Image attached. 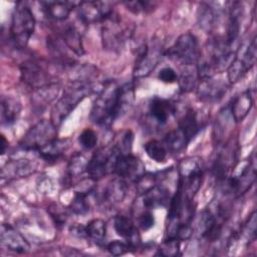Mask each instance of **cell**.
I'll return each mask as SVG.
<instances>
[{
	"label": "cell",
	"mask_w": 257,
	"mask_h": 257,
	"mask_svg": "<svg viewBox=\"0 0 257 257\" xmlns=\"http://www.w3.org/2000/svg\"><path fill=\"white\" fill-rule=\"evenodd\" d=\"M93 90L91 80L86 77L72 79L64 88L62 96L52 106L50 120L59 126L67 115Z\"/></svg>",
	"instance_id": "1"
},
{
	"label": "cell",
	"mask_w": 257,
	"mask_h": 257,
	"mask_svg": "<svg viewBox=\"0 0 257 257\" xmlns=\"http://www.w3.org/2000/svg\"><path fill=\"white\" fill-rule=\"evenodd\" d=\"M119 85L110 80L106 81L96 96L89 118L100 126H109L116 118L120 116L118 105Z\"/></svg>",
	"instance_id": "2"
},
{
	"label": "cell",
	"mask_w": 257,
	"mask_h": 257,
	"mask_svg": "<svg viewBox=\"0 0 257 257\" xmlns=\"http://www.w3.org/2000/svg\"><path fill=\"white\" fill-rule=\"evenodd\" d=\"M35 29V18L25 2H18L12 12L10 37L18 48H24Z\"/></svg>",
	"instance_id": "3"
},
{
	"label": "cell",
	"mask_w": 257,
	"mask_h": 257,
	"mask_svg": "<svg viewBox=\"0 0 257 257\" xmlns=\"http://www.w3.org/2000/svg\"><path fill=\"white\" fill-rule=\"evenodd\" d=\"M120 156L114 145L99 148L88 161L86 173L91 181L96 182L114 172L115 163Z\"/></svg>",
	"instance_id": "4"
},
{
	"label": "cell",
	"mask_w": 257,
	"mask_h": 257,
	"mask_svg": "<svg viewBox=\"0 0 257 257\" xmlns=\"http://www.w3.org/2000/svg\"><path fill=\"white\" fill-rule=\"evenodd\" d=\"M57 126L49 119H42L32 125L19 142V147L24 151L38 152L57 137Z\"/></svg>",
	"instance_id": "5"
},
{
	"label": "cell",
	"mask_w": 257,
	"mask_h": 257,
	"mask_svg": "<svg viewBox=\"0 0 257 257\" xmlns=\"http://www.w3.org/2000/svg\"><path fill=\"white\" fill-rule=\"evenodd\" d=\"M200 54L198 40L190 32L180 35L175 43L165 51V55L182 65H197Z\"/></svg>",
	"instance_id": "6"
},
{
	"label": "cell",
	"mask_w": 257,
	"mask_h": 257,
	"mask_svg": "<svg viewBox=\"0 0 257 257\" xmlns=\"http://www.w3.org/2000/svg\"><path fill=\"white\" fill-rule=\"evenodd\" d=\"M101 24V41L103 48L114 52L119 51L126 41L127 28L114 13L109 15Z\"/></svg>",
	"instance_id": "7"
},
{
	"label": "cell",
	"mask_w": 257,
	"mask_h": 257,
	"mask_svg": "<svg viewBox=\"0 0 257 257\" xmlns=\"http://www.w3.org/2000/svg\"><path fill=\"white\" fill-rule=\"evenodd\" d=\"M164 55L165 50L160 41L153 40L151 44H144L139 49L134 68V76L136 78L148 76L160 63Z\"/></svg>",
	"instance_id": "8"
},
{
	"label": "cell",
	"mask_w": 257,
	"mask_h": 257,
	"mask_svg": "<svg viewBox=\"0 0 257 257\" xmlns=\"http://www.w3.org/2000/svg\"><path fill=\"white\" fill-rule=\"evenodd\" d=\"M79 20L86 25L103 22L113 13L111 4L106 1H85L76 6Z\"/></svg>",
	"instance_id": "9"
},
{
	"label": "cell",
	"mask_w": 257,
	"mask_h": 257,
	"mask_svg": "<svg viewBox=\"0 0 257 257\" xmlns=\"http://www.w3.org/2000/svg\"><path fill=\"white\" fill-rule=\"evenodd\" d=\"M21 80L30 88L34 90L43 87L52 82L48 71L38 61L29 59L20 65Z\"/></svg>",
	"instance_id": "10"
},
{
	"label": "cell",
	"mask_w": 257,
	"mask_h": 257,
	"mask_svg": "<svg viewBox=\"0 0 257 257\" xmlns=\"http://www.w3.org/2000/svg\"><path fill=\"white\" fill-rule=\"evenodd\" d=\"M113 173L124 181L136 183L143 175L146 174V171L145 165L138 157L127 154L120 155L118 157Z\"/></svg>",
	"instance_id": "11"
},
{
	"label": "cell",
	"mask_w": 257,
	"mask_h": 257,
	"mask_svg": "<svg viewBox=\"0 0 257 257\" xmlns=\"http://www.w3.org/2000/svg\"><path fill=\"white\" fill-rule=\"evenodd\" d=\"M228 84L222 79L214 76L202 78L197 84V96L204 102H215L220 100L226 93Z\"/></svg>",
	"instance_id": "12"
},
{
	"label": "cell",
	"mask_w": 257,
	"mask_h": 257,
	"mask_svg": "<svg viewBox=\"0 0 257 257\" xmlns=\"http://www.w3.org/2000/svg\"><path fill=\"white\" fill-rule=\"evenodd\" d=\"M0 243L3 249L11 252L23 254L29 250L26 239L9 224H2L0 233Z\"/></svg>",
	"instance_id": "13"
},
{
	"label": "cell",
	"mask_w": 257,
	"mask_h": 257,
	"mask_svg": "<svg viewBox=\"0 0 257 257\" xmlns=\"http://www.w3.org/2000/svg\"><path fill=\"white\" fill-rule=\"evenodd\" d=\"M36 170L34 162L27 159L11 160L1 170L2 180H14L31 175Z\"/></svg>",
	"instance_id": "14"
},
{
	"label": "cell",
	"mask_w": 257,
	"mask_h": 257,
	"mask_svg": "<svg viewBox=\"0 0 257 257\" xmlns=\"http://www.w3.org/2000/svg\"><path fill=\"white\" fill-rule=\"evenodd\" d=\"M113 228L118 236L125 239L134 249H137L141 243V237L130 217L125 215H116L113 219Z\"/></svg>",
	"instance_id": "15"
},
{
	"label": "cell",
	"mask_w": 257,
	"mask_h": 257,
	"mask_svg": "<svg viewBox=\"0 0 257 257\" xmlns=\"http://www.w3.org/2000/svg\"><path fill=\"white\" fill-rule=\"evenodd\" d=\"M126 189V181L119 177L114 178L103 189L99 202L106 206H114L124 199Z\"/></svg>",
	"instance_id": "16"
},
{
	"label": "cell",
	"mask_w": 257,
	"mask_h": 257,
	"mask_svg": "<svg viewBox=\"0 0 257 257\" xmlns=\"http://www.w3.org/2000/svg\"><path fill=\"white\" fill-rule=\"evenodd\" d=\"M149 112L151 117L160 125L168 122L169 118L176 112V105L169 99L161 97H153L149 104Z\"/></svg>",
	"instance_id": "17"
},
{
	"label": "cell",
	"mask_w": 257,
	"mask_h": 257,
	"mask_svg": "<svg viewBox=\"0 0 257 257\" xmlns=\"http://www.w3.org/2000/svg\"><path fill=\"white\" fill-rule=\"evenodd\" d=\"M42 11L46 17L55 21L65 20L77 3L68 1H42L40 2Z\"/></svg>",
	"instance_id": "18"
},
{
	"label": "cell",
	"mask_w": 257,
	"mask_h": 257,
	"mask_svg": "<svg viewBox=\"0 0 257 257\" xmlns=\"http://www.w3.org/2000/svg\"><path fill=\"white\" fill-rule=\"evenodd\" d=\"M141 196L143 199V205L147 210L164 207L168 205L171 200L170 191L158 183Z\"/></svg>",
	"instance_id": "19"
},
{
	"label": "cell",
	"mask_w": 257,
	"mask_h": 257,
	"mask_svg": "<svg viewBox=\"0 0 257 257\" xmlns=\"http://www.w3.org/2000/svg\"><path fill=\"white\" fill-rule=\"evenodd\" d=\"M71 143L69 139H55L48 145L40 149L37 153L41 159L46 162L54 163L69 149Z\"/></svg>",
	"instance_id": "20"
},
{
	"label": "cell",
	"mask_w": 257,
	"mask_h": 257,
	"mask_svg": "<svg viewBox=\"0 0 257 257\" xmlns=\"http://www.w3.org/2000/svg\"><path fill=\"white\" fill-rule=\"evenodd\" d=\"M253 106V97L250 90H246L235 97L230 105V112L235 122L242 121Z\"/></svg>",
	"instance_id": "21"
},
{
	"label": "cell",
	"mask_w": 257,
	"mask_h": 257,
	"mask_svg": "<svg viewBox=\"0 0 257 257\" xmlns=\"http://www.w3.org/2000/svg\"><path fill=\"white\" fill-rule=\"evenodd\" d=\"M59 90L60 85L57 82H52L50 84H47L43 87L34 90V94L32 95L33 106L37 110L46 107L56 98V96L59 93Z\"/></svg>",
	"instance_id": "22"
},
{
	"label": "cell",
	"mask_w": 257,
	"mask_h": 257,
	"mask_svg": "<svg viewBox=\"0 0 257 257\" xmlns=\"http://www.w3.org/2000/svg\"><path fill=\"white\" fill-rule=\"evenodd\" d=\"M178 127L183 132L188 142L190 143L201 130L197 112L191 107L187 108L179 119Z\"/></svg>",
	"instance_id": "23"
},
{
	"label": "cell",
	"mask_w": 257,
	"mask_h": 257,
	"mask_svg": "<svg viewBox=\"0 0 257 257\" xmlns=\"http://www.w3.org/2000/svg\"><path fill=\"white\" fill-rule=\"evenodd\" d=\"M243 7L240 2L231 3L229 8V19L227 25V35L226 40L229 44L233 45L240 33V18L242 17Z\"/></svg>",
	"instance_id": "24"
},
{
	"label": "cell",
	"mask_w": 257,
	"mask_h": 257,
	"mask_svg": "<svg viewBox=\"0 0 257 257\" xmlns=\"http://www.w3.org/2000/svg\"><path fill=\"white\" fill-rule=\"evenodd\" d=\"M21 109L20 102L11 96L1 97V123L10 125L17 119Z\"/></svg>",
	"instance_id": "25"
},
{
	"label": "cell",
	"mask_w": 257,
	"mask_h": 257,
	"mask_svg": "<svg viewBox=\"0 0 257 257\" xmlns=\"http://www.w3.org/2000/svg\"><path fill=\"white\" fill-rule=\"evenodd\" d=\"M219 18V9L209 3H202L198 9V22L205 31H212Z\"/></svg>",
	"instance_id": "26"
},
{
	"label": "cell",
	"mask_w": 257,
	"mask_h": 257,
	"mask_svg": "<svg viewBox=\"0 0 257 257\" xmlns=\"http://www.w3.org/2000/svg\"><path fill=\"white\" fill-rule=\"evenodd\" d=\"M58 34L76 56H81L84 53L80 33L73 25L64 27V29H62Z\"/></svg>",
	"instance_id": "27"
},
{
	"label": "cell",
	"mask_w": 257,
	"mask_h": 257,
	"mask_svg": "<svg viewBox=\"0 0 257 257\" xmlns=\"http://www.w3.org/2000/svg\"><path fill=\"white\" fill-rule=\"evenodd\" d=\"M163 144L166 147L168 153L179 154L186 149L189 142L183 132L179 127H177L167 133L164 138Z\"/></svg>",
	"instance_id": "28"
},
{
	"label": "cell",
	"mask_w": 257,
	"mask_h": 257,
	"mask_svg": "<svg viewBox=\"0 0 257 257\" xmlns=\"http://www.w3.org/2000/svg\"><path fill=\"white\" fill-rule=\"evenodd\" d=\"M184 68L180 76H178V81L180 88L183 92H189L197 87V82L199 79L197 66L196 65H183Z\"/></svg>",
	"instance_id": "29"
},
{
	"label": "cell",
	"mask_w": 257,
	"mask_h": 257,
	"mask_svg": "<svg viewBox=\"0 0 257 257\" xmlns=\"http://www.w3.org/2000/svg\"><path fill=\"white\" fill-rule=\"evenodd\" d=\"M145 151L150 159L157 163H165L168 151L164 144L157 140H151L145 145Z\"/></svg>",
	"instance_id": "30"
},
{
	"label": "cell",
	"mask_w": 257,
	"mask_h": 257,
	"mask_svg": "<svg viewBox=\"0 0 257 257\" xmlns=\"http://www.w3.org/2000/svg\"><path fill=\"white\" fill-rule=\"evenodd\" d=\"M86 227V234L87 238L94 241L95 243H101L106 234V226L105 222L101 219H93L87 223Z\"/></svg>",
	"instance_id": "31"
},
{
	"label": "cell",
	"mask_w": 257,
	"mask_h": 257,
	"mask_svg": "<svg viewBox=\"0 0 257 257\" xmlns=\"http://www.w3.org/2000/svg\"><path fill=\"white\" fill-rule=\"evenodd\" d=\"M88 161L83 154H74L67 166V174L70 178H75L81 176L87 170Z\"/></svg>",
	"instance_id": "32"
},
{
	"label": "cell",
	"mask_w": 257,
	"mask_h": 257,
	"mask_svg": "<svg viewBox=\"0 0 257 257\" xmlns=\"http://www.w3.org/2000/svg\"><path fill=\"white\" fill-rule=\"evenodd\" d=\"M181 241L176 238H167L159 246V254L166 257H174L180 254Z\"/></svg>",
	"instance_id": "33"
},
{
	"label": "cell",
	"mask_w": 257,
	"mask_h": 257,
	"mask_svg": "<svg viewBox=\"0 0 257 257\" xmlns=\"http://www.w3.org/2000/svg\"><path fill=\"white\" fill-rule=\"evenodd\" d=\"M78 142L82 148L86 150H91L97 144V135L93 130L86 127L80 133L78 137Z\"/></svg>",
	"instance_id": "34"
},
{
	"label": "cell",
	"mask_w": 257,
	"mask_h": 257,
	"mask_svg": "<svg viewBox=\"0 0 257 257\" xmlns=\"http://www.w3.org/2000/svg\"><path fill=\"white\" fill-rule=\"evenodd\" d=\"M134 143V134L132 131H125L121 138L118 139V141L114 144L116 149L119 151L120 155H127L132 154V148Z\"/></svg>",
	"instance_id": "35"
},
{
	"label": "cell",
	"mask_w": 257,
	"mask_h": 257,
	"mask_svg": "<svg viewBox=\"0 0 257 257\" xmlns=\"http://www.w3.org/2000/svg\"><path fill=\"white\" fill-rule=\"evenodd\" d=\"M123 5L127 10L135 14L151 12L155 7V3L150 1H125L123 2Z\"/></svg>",
	"instance_id": "36"
},
{
	"label": "cell",
	"mask_w": 257,
	"mask_h": 257,
	"mask_svg": "<svg viewBox=\"0 0 257 257\" xmlns=\"http://www.w3.org/2000/svg\"><path fill=\"white\" fill-rule=\"evenodd\" d=\"M241 235H243L246 238V242L254 241L256 238V212L253 211L252 214L249 216L248 220L244 224Z\"/></svg>",
	"instance_id": "37"
},
{
	"label": "cell",
	"mask_w": 257,
	"mask_h": 257,
	"mask_svg": "<svg viewBox=\"0 0 257 257\" xmlns=\"http://www.w3.org/2000/svg\"><path fill=\"white\" fill-rule=\"evenodd\" d=\"M132 249L134 248L127 242H122L118 240L111 241L106 245V250L109 252V254L113 256H120V255L126 254Z\"/></svg>",
	"instance_id": "38"
},
{
	"label": "cell",
	"mask_w": 257,
	"mask_h": 257,
	"mask_svg": "<svg viewBox=\"0 0 257 257\" xmlns=\"http://www.w3.org/2000/svg\"><path fill=\"white\" fill-rule=\"evenodd\" d=\"M138 223H139V227L142 230L147 231V230L151 229L152 227H154V225H155V217H154L152 212H150L149 210L146 209V211H144L139 216Z\"/></svg>",
	"instance_id": "39"
},
{
	"label": "cell",
	"mask_w": 257,
	"mask_h": 257,
	"mask_svg": "<svg viewBox=\"0 0 257 257\" xmlns=\"http://www.w3.org/2000/svg\"><path fill=\"white\" fill-rule=\"evenodd\" d=\"M158 78L165 83H175L178 81V74L172 67H164L158 73Z\"/></svg>",
	"instance_id": "40"
},
{
	"label": "cell",
	"mask_w": 257,
	"mask_h": 257,
	"mask_svg": "<svg viewBox=\"0 0 257 257\" xmlns=\"http://www.w3.org/2000/svg\"><path fill=\"white\" fill-rule=\"evenodd\" d=\"M69 232L78 238H87L86 234V227L82 226L81 224H73L69 227Z\"/></svg>",
	"instance_id": "41"
},
{
	"label": "cell",
	"mask_w": 257,
	"mask_h": 257,
	"mask_svg": "<svg viewBox=\"0 0 257 257\" xmlns=\"http://www.w3.org/2000/svg\"><path fill=\"white\" fill-rule=\"evenodd\" d=\"M7 144H8V143H7V141L5 140L4 136L2 135V136H1V154H4V153H5L6 147L8 146Z\"/></svg>",
	"instance_id": "42"
}]
</instances>
